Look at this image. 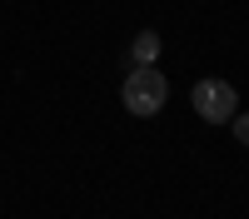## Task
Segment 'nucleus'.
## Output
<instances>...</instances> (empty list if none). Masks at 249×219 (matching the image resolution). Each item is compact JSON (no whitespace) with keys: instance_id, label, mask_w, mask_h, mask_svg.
Wrapping results in <instances>:
<instances>
[{"instance_id":"20e7f679","label":"nucleus","mask_w":249,"mask_h":219,"mask_svg":"<svg viewBox=\"0 0 249 219\" xmlns=\"http://www.w3.org/2000/svg\"><path fill=\"white\" fill-rule=\"evenodd\" d=\"M230 135L239 139V145H249V110H234V119H230Z\"/></svg>"},{"instance_id":"7ed1b4c3","label":"nucleus","mask_w":249,"mask_h":219,"mask_svg":"<svg viewBox=\"0 0 249 219\" xmlns=\"http://www.w3.org/2000/svg\"><path fill=\"white\" fill-rule=\"evenodd\" d=\"M160 60V35L155 30H140L135 45H130V65H155Z\"/></svg>"},{"instance_id":"f257e3e1","label":"nucleus","mask_w":249,"mask_h":219,"mask_svg":"<svg viewBox=\"0 0 249 219\" xmlns=\"http://www.w3.org/2000/svg\"><path fill=\"white\" fill-rule=\"evenodd\" d=\"M120 100H124L130 115L150 119V115L164 110V100H170V80H164L155 65H135L130 75H124V85H120Z\"/></svg>"},{"instance_id":"f03ea898","label":"nucleus","mask_w":249,"mask_h":219,"mask_svg":"<svg viewBox=\"0 0 249 219\" xmlns=\"http://www.w3.org/2000/svg\"><path fill=\"white\" fill-rule=\"evenodd\" d=\"M190 105H195V115L204 119V125H230L234 110H239V90L230 85V80H219V75H204L190 90Z\"/></svg>"}]
</instances>
